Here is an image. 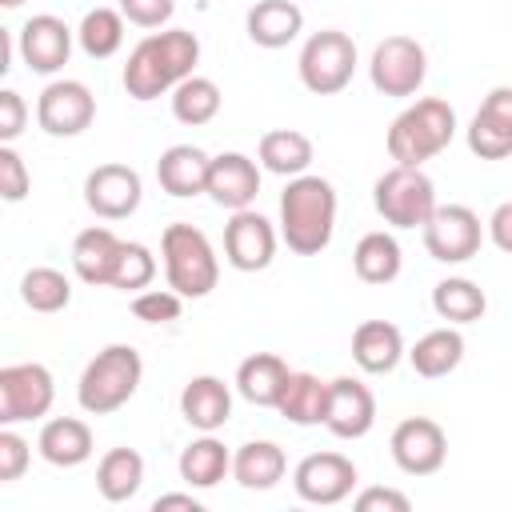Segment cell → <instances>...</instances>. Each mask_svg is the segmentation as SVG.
<instances>
[{
	"mask_svg": "<svg viewBox=\"0 0 512 512\" xmlns=\"http://www.w3.org/2000/svg\"><path fill=\"white\" fill-rule=\"evenodd\" d=\"M468 148L480 160L512 156V88H492L468 124Z\"/></svg>",
	"mask_w": 512,
	"mask_h": 512,
	"instance_id": "cell-18",
	"label": "cell"
},
{
	"mask_svg": "<svg viewBox=\"0 0 512 512\" xmlns=\"http://www.w3.org/2000/svg\"><path fill=\"white\" fill-rule=\"evenodd\" d=\"M372 204L392 228H424L428 216L436 212V188L420 168L392 164L372 184Z\"/></svg>",
	"mask_w": 512,
	"mask_h": 512,
	"instance_id": "cell-6",
	"label": "cell"
},
{
	"mask_svg": "<svg viewBox=\"0 0 512 512\" xmlns=\"http://www.w3.org/2000/svg\"><path fill=\"white\" fill-rule=\"evenodd\" d=\"M408 360H412L416 376H424V380H440V376H448V372L464 360V336H460L456 328L424 332V336L412 344Z\"/></svg>",
	"mask_w": 512,
	"mask_h": 512,
	"instance_id": "cell-32",
	"label": "cell"
},
{
	"mask_svg": "<svg viewBox=\"0 0 512 512\" xmlns=\"http://www.w3.org/2000/svg\"><path fill=\"white\" fill-rule=\"evenodd\" d=\"M376 424V396L368 384L352 380V376H336L328 380V412H324V428L340 440H360L368 436Z\"/></svg>",
	"mask_w": 512,
	"mask_h": 512,
	"instance_id": "cell-16",
	"label": "cell"
},
{
	"mask_svg": "<svg viewBox=\"0 0 512 512\" xmlns=\"http://www.w3.org/2000/svg\"><path fill=\"white\" fill-rule=\"evenodd\" d=\"M176 468H180V480H184L188 488H216V484L232 472V456H228V448H224L212 432H204L200 440H192V444L180 452Z\"/></svg>",
	"mask_w": 512,
	"mask_h": 512,
	"instance_id": "cell-31",
	"label": "cell"
},
{
	"mask_svg": "<svg viewBox=\"0 0 512 512\" xmlns=\"http://www.w3.org/2000/svg\"><path fill=\"white\" fill-rule=\"evenodd\" d=\"M76 40H80V48L92 60L116 56L120 44H124V12H116V8H92V12H84V20L76 28Z\"/></svg>",
	"mask_w": 512,
	"mask_h": 512,
	"instance_id": "cell-36",
	"label": "cell"
},
{
	"mask_svg": "<svg viewBox=\"0 0 512 512\" xmlns=\"http://www.w3.org/2000/svg\"><path fill=\"white\" fill-rule=\"evenodd\" d=\"M352 504H356V512H408L412 508V500L396 488H364Z\"/></svg>",
	"mask_w": 512,
	"mask_h": 512,
	"instance_id": "cell-44",
	"label": "cell"
},
{
	"mask_svg": "<svg viewBox=\"0 0 512 512\" xmlns=\"http://www.w3.org/2000/svg\"><path fill=\"white\" fill-rule=\"evenodd\" d=\"M120 248L124 240L112 232V228H84L76 240H72V268L84 284H96V288H112V276H116V260H120Z\"/></svg>",
	"mask_w": 512,
	"mask_h": 512,
	"instance_id": "cell-21",
	"label": "cell"
},
{
	"mask_svg": "<svg viewBox=\"0 0 512 512\" xmlns=\"http://www.w3.org/2000/svg\"><path fill=\"white\" fill-rule=\"evenodd\" d=\"M276 412L288 424H300V428L324 424V412H328V380H320L312 372H288V384H284V392L276 400Z\"/></svg>",
	"mask_w": 512,
	"mask_h": 512,
	"instance_id": "cell-28",
	"label": "cell"
},
{
	"mask_svg": "<svg viewBox=\"0 0 512 512\" xmlns=\"http://www.w3.org/2000/svg\"><path fill=\"white\" fill-rule=\"evenodd\" d=\"M400 264H404V256H400V244L392 232H368V236H360V244L352 252V268L364 284H392L400 276Z\"/></svg>",
	"mask_w": 512,
	"mask_h": 512,
	"instance_id": "cell-33",
	"label": "cell"
},
{
	"mask_svg": "<svg viewBox=\"0 0 512 512\" xmlns=\"http://www.w3.org/2000/svg\"><path fill=\"white\" fill-rule=\"evenodd\" d=\"M272 256H276V228L252 208L232 212V220L224 224V260L236 272H264Z\"/></svg>",
	"mask_w": 512,
	"mask_h": 512,
	"instance_id": "cell-15",
	"label": "cell"
},
{
	"mask_svg": "<svg viewBox=\"0 0 512 512\" xmlns=\"http://www.w3.org/2000/svg\"><path fill=\"white\" fill-rule=\"evenodd\" d=\"M244 28H248V40L260 48H288L304 28V12L292 0H260L248 8Z\"/></svg>",
	"mask_w": 512,
	"mask_h": 512,
	"instance_id": "cell-24",
	"label": "cell"
},
{
	"mask_svg": "<svg viewBox=\"0 0 512 512\" xmlns=\"http://www.w3.org/2000/svg\"><path fill=\"white\" fill-rule=\"evenodd\" d=\"M144 184L140 172L128 164H100L84 176V204L100 216V220H124L140 208Z\"/></svg>",
	"mask_w": 512,
	"mask_h": 512,
	"instance_id": "cell-14",
	"label": "cell"
},
{
	"mask_svg": "<svg viewBox=\"0 0 512 512\" xmlns=\"http://www.w3.org/2000/svg\"><path fill=\"white\" fill-rule=\"evenodd\" d=\"M160 256H164L168 288L180 292L184 300L208 296L220 280V260H216L208 236L192 224H168L160 236Z\"/></svg>",
	"mask_w": 512,
	"mask_h": 512,
	"instance_id": "cell-5",
	"label": "cell"
},
{
	"mask_svg": "<svg viewBox=\"0 0 512 512\" xmlns=\"http://www.w3.org/2000/svg\"><path fill=\"white\" fill-rule=\"evenodd\" d=\"M456 136V112L448 100L440 96H424L416 104H408L392 128H388V156L396 164H408V168H420L424 160L440 156Z\"/></svg>",
	"mask_w": 512,
	"mask_h": 512,
	"instance_id": "cell-3",
	"label": "cell"
},
{
	"mask_svg": "<svg viewBox=\"0 0 512 512\" xmlns=\"http://www.w3.org/2000/svg\"><path fill=\"white\" fill-rule=\"evenodd\" d=\"M300 84L316 96H336L352 84L356 72V44L340 28H320L300 48Z\"/></svg>",
	"mask_w": 512,
	"mask_h": 512,
	"instance_id": "cell-7",
	"label": "cell"
},
{
	"mask_svg": "<svg viewBox=\"0 0 512 512\" xmlns=\"http://www.w3.org/2000/svg\"><path fill=\"white\" fill-rule=\"evenodd\" d=\"M28 460H32L28 440H24V436H16V432L4 424V432H0V484L20 480V476H24V468H28Z\"/></svg>",
	"mask_w": 512,
	"mask_h": 512,
	"instance_id": "cell-41",
	"label": "cell"
},
{
	"mask_svg": "<svg viewBox=\"0 0 512 512\" xmlns=\"http://www.w3.org/2000/svg\"><path fill=\"white\" fill-rule=\"evenodd\" d=\"M284 468H288L284 448L272 444V440H248V444H240L236 456H232V476H236V484L248 488V492H268V488H276V484L284 480Z\"/></svg>",
	"mask_w": 512,
	"mask_h": 512,
	"instance_id": "cell-27",
	"label": "cell"
},
{
	"mask_svg": "<svg viewBox=\"0 0 512 512\" xmlns=\"http://www.w3.org/2000/svg\"><path fill=\"white\" fill-rule=\"evenodd\" d=\"M488 236H492V244H496L500 252L512 256V200H504V204L488 216Z\"/></svg>",
	"mask_w": 512,
	"mask_h": 512,
	"instance_id": "cell-45",
	"label": "cell"
},
{
	"mask_svg": "<svg viewBox=\"0 0 512 512\" xmlns=\"http://www.w3.org/2000/svg\"><path fill=\"white\" fill-rule=\"evenodd\" d=\"M0 4H4V8H20L24 0H0Z\"/></svg>",
	"mask_w": 512,
	"mask_h": 512,
	"instance_id": "cell-47",
	"label": "cell"
},
{
	"mask_svg": "<svg viewBox=\"0 0 512 512\" xmlns=\"http://www.w3.org/2000/svg\"><path fill=\"white\" fill-rule=\"evenodd\" d=\"M432 308L448 324H472V320H480L488 312V296H484L480 284H472L464 276H448V280H440L432 288Z\"/></svg>",
	"mask_w": 512,
	"mask_h": 512,
	"instance_id": "cell-34",
	"label": "cell"
},
{
	"mask_svg": "<svg viewBox=\"0 0 512 512\" xmlns=\"http://www.w3.org/2000/svg\"><path fill=\"white\" fill-rule=\"evenodd\" d=\"M260 192V168L252 156L244 152H220L212 156V168H208V196L212 204L228 208V212H240V208H252Z\"/></svg>",
	"mask_w": 512,
	"mask_h": 512,
	"instance_id": "cell-19",
	"label": "cell"
},
{
	"mask_svg": "<svg viewBox=\"0 0 512 512\" xmlns=\"http://www.w3.org/2000/svg\"><path fill=\"white\" fill-rule=\"evenodd\" d=\"M368 76H372V88L384 96H416L428 76L424 44L412 36H384L372 48Z\"/></svg>",
	"mask_w": 512,
	"mask_h": 512,
	"instance_id": "cell-8",
	"label": "cell"
},
{
	"mask_svg": "<svg viewBox=\"0 0 512 512\" xmlns=\"http://www.w3.org/2000/svg\"><path fill=\"white\" fill-rule=\"evenodd\" d=\"M208 168H212V156L204 148H196V144H172L156 160V180H160V188L168 196L188 200V196L208 192Z\"/></svg>",
	"mask_w": 512,
	"mask_h": 512,
	"instance_id": "cell-20",
	"label": "cell"
},
{
	"mask_svg": "<svg viewBox=\"0 0 512 512\" xmlns=\"http://www.w3.org/2000/svg\"><path fill=\"white\" fill-rule=\"evenodd\" d=\"M140 376H144V360L132 344H108L100 348L88 368L80 372V384H76V400L88 416H108L116 408H124L136 388H140Z\"/></svg>",
	"mask_w": 512,
	"mask_h": 512,
	"instance_id": "cell-4",
	"label": "cell"
},
{
	"mask_svg": "<svg viewBox=\"0 0 512 512\" xmlns=\"http://www.w3.org/2000/svg\"><path fill=\"white\" fill-rule=\"evenodd\" d=\"M388 448H392V460H396L400 472H408V476H432V472L444 468L448 436H444V428L436 420L408 416V420H400L392 428Z\"/></svg>",
	"mask_w": 512,
	"mask_h": 512,
	"instance_id": "cell-11",
	"label": "cell"
},
{
	"mask_svg": "<svg viewBox=\"0 0 512 512\" xmlns=\"http://www.w3.org/2000/svg\"><path fill=\"white\" fill-rule=\"evenodd\" d=\"M96 120V96L80 80H52L36 100V124L48 136H80Z\"/></svg>",
	"mask_w": 512,
	"mask_h": 512,
	"instance_id": "cell-12",
	"label": "cell"
},
{
	"mask_svg": "<svg viewBox=\"0 0 512 512\" xmlns=\"http://www.w3.org/2000/svg\"><path fill=\"white\" fill-rule=\"evenodd\" d=\"M144 484V456L136 448H108L96 464V488L108 504H124Z\"/></svg>",
	"mask_w": 512,
	"mask_h": 512,
	"instance_id": "cell-29",
	"label": "cell"
},
{
	"mask_svg": "<svg viewBox=\"0 0 512 512\" xmlns=\"http://www.w3.org/2000/svg\"><path fill=\"white\" fill-rule=\"evenodd\" d=\"M56 400L52 372L44 364H8L0 368V424H20V420H40L48 416Z\"/></svg>",
	"mask_w": 512,
	"mask_h": 512,
	"instance_id": "cell-10",
	"label": "cell"
},
{
	"mask_svg": "<svg viewBox=\"0 0 512 512\" xmlns=\"http://www.w3.org/2000/svg\"><path fill=\"white\" fill-rule=\"evenodd\" d=\"M36 448L52 468H76L92 456V428L76 416H56L40 428Z\"/></svg>",
	"mask_w": 512,
	"mask_h": 512,
	"instance_id": "cell-26",
	"label": "cell"
},
{
	"mask_svg": "<svg viewBox=\"0 0 512 512\" xmlns=\"http://www.w3.org/2000/svg\"><path fill=\"white\" fill-rule=\"evenodd\" d=\"M288 372L292 368L276 352H252L236 368V392L256 408H276V400H280V392L288 384Z\"/></svg>",
	"mask_w": 512,
	"mask_h": 512,
	"instance_id": "cell-25",
	"label": "cell"
},
{
	"mask_svg": "<svg viewBox=\"0 0 512 512\" xmlns=\"http://www.w3.org/2000/svg\"><path fill=\"white\" fill-rule=\"evenodd\" d=\"M152 508H156V512H164V508H188V512H200V500L188 496V492H168V496H156Z\"/></svg>",
	"mask_w": 512,
	"mask_h": 512,
	"instance_id": "cell-46",
	"label": "cell"
},
{
	"mask_svg": "<svg viewBox=\"0 0 512 512\" xmlns=\"http://www.w3.org/2000/svg\"><path fill=\"white\" fill-rule=\"evenodd\" d=\"M180 416L200 428V432H216L228 424L232 416V392L220 376H192L180 392Z\"/></svg>",
	"mask_w": 512,
	"mask_h": 512,
	"instance_id": "cell-23",
	"label": "cell"
},
{
	"mask_svg": "<svg viewBox=\"0 0 512 512\" xmlns=\"http://www.w3.org/2000/svg\"><path fill=\"white\" fill-rule=\"evenodd\" d=\"M296 496L308 504H340L356 488V464L340 452H312L292 472Z\"/></svg>",
	"mask_w": 512,
	"mask_h": 512,
	"instance_id": "cell-13",
	"label": "cell"
},
{
	"mask_svg": "<svg viewBox=\"0 0 512 512\" xmlns=\"http://www.w3.org/2000/svg\"><path fill=\"white\" fill-rule=\"evenodd\" d=\"M256 156H260V168L292 180V176H304L308 172V164H312V140L304 132H296V128H272V132L260 136Z\"/></svg>",
	"mask_w": 512,
	"mask_h": 512,
	"instance_id": "cell-30",
	"label": "cell"
},
{
	"mask_svg": "<svg viewBox=\"0 0 512 512\" xmlns=\"http://www.w3.org/2000/svg\"><path fill=\"white\" fill-rule=\"evenodd\" d=\"M28 188H32V176L24 168V156L12 144H0V196L8 204H16L28 196Z\"/></svg>",
	"mask_w": 512,
	"mask_h": 512,
	"instance_id": "cell-40",
	"label": "cell"
},
{
	"mask_svg": "<svg viewBox=\"0 0 512 512\" xmlns=\"http://www.w3.org/2000/svg\"><path fill=\"white\" fill-rule=\"evenodd\" d=\"M200 60V40L188 28H164L144 36L124 64V92L132 100H156L172 92L180 80L196 76Z\"/></svg>",
	"mask_w": 512,
	"mask_h": 512,
	"instance_id": "cell-1",
	"label": "cell"
},
{
	"mask_svg": "<svg viewBox=\"0 0 512 512\" xmlns=\"http://www.w3.org/2000/svg\"><path fill=\"white\" fill-rule=\"evenodd\" d=\"M336 232V188L324 176H292L280 192V240L296 256H320Z\"/></svg>",
	"mask_w": 512,
	"mask_h": 512,
	"instance_id": "cell-2",
	"label": "cell"
},
{
	"mask_svg": "<svg viewBox=\"0 0 512 512\" xmlns=\"http://www.w3.org/2000/svg\"><path fill=\"white\" fill-rule=\"evenodd\" d=\"M72 36H76V32H72L60 16L40 12V16L24 20V28H20V56H24V64H28L32 72L52 76V72H60V68L68 64V56H72Z\"/></svg>",
	"mask_w": 512,
	"mask_h": 512,
	"instance_id": "cell-17",
	"label": "cell"
},
{
	"mask_svg": "<svg viewBox=\"0 0 512 512\" xmlns=\"http://www.w3.org/2000/svg\"><path fill=\"white\" fill-rule=\"evenodd\" d=\"M420 232H424L428 256L440 260V264H464V260H472L480 252V240H484L480 216L468 204H436V212L428 216V224Z\"/></svg>",
	"mask_w": 512,
	"mask_h": 512,
	"instance_id": "cell-9",
	"label": "cell"
},
{
	"mask_svg": "<svg viewBox=\"0 0 512 512\" xmlns=\"http://www.w3.org/2000/svg\"><path fill=\"white\" fill-rule=\"evenodd\" d=\"M20 300L32 308V312H64L72 304V284L60 268H28L24 280H20Z\"/></svg>",
	"mask_w": 512,
	"mask_h": 512,
	"instance_id": "cell-37",
	"label": "cell"
},
{
	"mask_svg": "<svg viewBox=\"0 0 512 512\" xmlns=\"http://www.w3.org/2000/svg\"><path fill=\"white\" fill-rule=\"evenodd\" d=\"M404 356V336L392 320H364L352 332V360L360 364V372L368 376H384L400 364Z\"/></svg>",
	"mask_w": 512,
	"mask_h": 512,
	"instance_id": "cell-22",
	"label": "cell"
},
{
	"mask_svg": "<svg viewBox=\"0 0 512 512\" xmlns=\"http://www.w3.org/2000/svg\"><path fill=\"white\" fill-rule=\"evenodd\" d=\"M180 312H184V296L172 288H148L132 300V316L144 324H172L180 320Z\"/></svg>",
	"mask_w": 512,
	"mask_h": 512,
	"instance_id": "cell-39",
	"label": "cell"
},
{
	"mask_svg": "<svg viewBox=\"0 0 512 512\" xmlns=\"http://www.w3.org/2000/svg\"><path fill=\"white\" fill-rule=\"evenodd\" d=\"M120 12L136 28H160V24L172 20L176 0H120Z\"/></svg>",
	"mask_w": 512,
	"mask_h": 512,
	"instance_id": "cell-42",
	"label": "cell"
},
{
	"mask_svg": "<svg viewBox=\"0 0 512 512\" xmlns=\"http://www.w3.org/2000/svg\"><path fill=\"white\" fill-rule=\"evenodd\" d=\"M216 112H220V88H216V80H208V76H188V80H180V84L172 88V116H176L180 124L200 128V124L216 120Z\"/></svg>",
	"mask_w": 512,
	"mask_h": 512,
	"instance_id": "cell-35",
	"label": "cell"
},
{
	"mask_svg": "<svg viewBox=\"0 0 512 512\" xmlns=\"http://www.w3.org/2000/svg\"><path fill=\"white\" fill-rule=\"evenodd\" d=\"M156 276V256L136 244V240H124L120 248V260H116V276H112V288L120 292H136V288H148Z\"/></svg>",
	"mask_w": 512,
	"mask_h": 512,
	"instance_id": "cell-38",
	"label": "cell"
},
{
	"mask_svg": "<svg viewBox=\"0 0 512 512\" xmlns=\"http://www.w3.org/2000/svg\"><path fill=\"white\" fill-rule=\"evenodd\" d=\"M24 120H28V108H24L20 92L4 88L0 92V144H12L24 132Z\"/></svg>",
	"mask_w": 512,
	"mask_h": 512,
	"instance_id": "cell-43",
	"label": "cell"
}]
</instances>
